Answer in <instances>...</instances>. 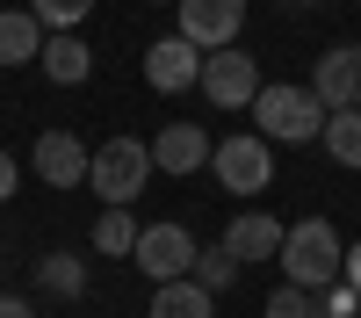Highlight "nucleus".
Listing matches in <instances>:
<instances>
[{
	"instance_id": "obj_1",
	"label": "nucleus",
	"mask_w": 361,
	"mask_h": 318,
	"mask_svg": "<svg viewBox=\"0 0 361 318\" xmlns=\"http://www.w3.org/2000/svg\"><path fill=\"white\" fill-rule=\"evenodd\" d=\"M152 145L145 137H109V145H94V166H87V188L102 195V210H130V202L152 188Z\"/></svg>"
},
{
	"instance_id": "obj_2",
	"label": "nucleus",
	"mask_w": 361,
	"mask_h": 318,
	"mask_svg": "<svg viewBox=\"0 0 361 318\" xmlns=\"http://www.w3.org/2000/svg\"><path fill=\"white\" fill-rule=\"evenodd\" d=\"M325 116H333V109H325L311 87H260V94H253V130L267 145H318Z\"/></svg>"
},
{
	"instance_id": "obj_3",
	"label": "nucleus",
	"mask_w": 361,
	"mask_h": 318,
	"mask_svg": "<svg viewBox=\"0 0 361 318\" xmlns=\"http://www.w3.org/2000/svg\"><path fill=\"white\" fill-rule=\"evenodd\" d=\"M282 275L289 282H304V289H325V282H340V260H347V246H340V231H333V217H296L289 231H282Z\"/></svg>"
},
{
	"instance_id": "obj_4",
	"label": "nucleus",
	"mask_w": 361,
	"mask_h": 318,
	"mask_svg": "<svg viewBox=\"0 0 361 318\" xmlns=\"http://www.w3.org/2000/svg\"><path fill=\"white\" fill-rule=\"evenodd\" d=\"M195 231L180 224V217H159V224H145L137 231V275H152V282H180V275H195Z\"/></svg>"
},
{
	"instance_id": "obj_5",
	"label": "nucleus",
	"mask_w": 361,
	"mask_h": 318,
	"mask_svg": "<svg viewBox=\"0 0 361 318\" xmlns=\"http://www.w3.org/2000/svg\"><path fill=\"white\" fill-rule=\"evenodd\" d=\"M209 173H217L231 195H267V181H275V145L260 130L253 137H224L217 152H209Z\"/></svg>"
},
{
	"instance_id": "obj_6",
	"label": "nucleus",
	"mask_w": 361,
	"mask_h": 318,
	"mask_svg": "<svg viewBox=\"0 0 361 318\" xmlns=\"http://www.w3.org/2000/svg\"><path fill=\"white\" fill-rule=\"evenodd\" d=\"M260 66H253V51L246 44H224V51H202V94L217 102V109H253L260 94Z\"/></svg>"
},
{
	"instance_id": "obj_7",
	"label": "nucleus",
	"mask_w": 361,
	"mask_h": 318,
	"mask_svg": "<svg viewBox=\"0 0 361 318\" xmlns=\"http://www.w3.org/2000/svg\"><path fill=\"white\" fill-rule=\"evenodd\" d=\"M145 87H152V94H188V87H202V51L180 37H152L145 44Z\"/></svg>"
},
{
	"instance_id": "obj_8",
	"label": "nucleus",
	"mask_w": 361,
	"mask_h": 318,
	"mask_svg": "<svg viewBox=\"0 0 361 318\" xmlns=\"http://www.w3.org/2000/svg\"><path fill=\"white\" fill-rule=\"evenodd\" d=\"M180 37L195 51H224L246 37V0H180Z\"/></svg>"
},
{
	"instance_id": "obj_9",
	"label": "nucleus",
	"mask_w": 361,
	"mask_h": 318,
	"mask_svg": "<svg viewBox=\"0 0 361 318\" xmlns=\"http://www.w3.org/2000/svg\"><path fill=\"white\" fill-rule=\"evenodd\" d=\"M29 166H37V181H44V188H80V181H87V166H94V152H87L73 130H44L37 145H29Z\"/></svg>"
},
{
	"instance_id": "obj_10",
	"label": "nucleus",
	"mask_w": 361,
	"mask_h": 318,
	"mask_svg": "<svg viewBox=\"0 0 361 318\" xmlns=\"http://www.w3.org/2000/svg\"><path fill=\"white\" fill-rule=\"evenodd\" d=\"M311 94L325 109H361V44H333L311 66Z\"/></svg>"
},
{
	"instance_id": "obj_11",
	"label": "nucleus",
	"mask_w": 361,
	"mask_h": 318,
	"mask_svg": "<svg viewBox=\"0 0 361 318\" xmlns=\"http://www.w3.org/2000/svg\"><path fill=\"white\" fill-rule=\"evenodd\" d=\"M282 231H289L282 217L246 210V217H231V224H224V239H217V246L238 260V268H253V260H275V253H282Z\"/></svg>"
},
{
	"instance_id": "obj_12",
	"label": "nucleus",
	"mask_w": 361,
	"mask_h": 318,
	"mask_svg": "<svg viewBox=\"0 0 361 318\" xmlns=\"http://www.w3.org/2000/svg\"><path fill=\"white\" fill-rule=\"evenodd\" d=\"M209 152H217V145H209L202 123H166L152 137V166L159 173H195V166H209Z\"/></svg>"
},
{
	"instance_id": "obj_13",
	"label": "nucleus",
	"mask_w": 361,
	"mask_h": 318,
	"mask_svg": "<svg viewBox=\"0 0 361 318\" xmlns=\"http://www.w3.org/2000/svg\"><path fill=\"white\" fill-rule=\"evenodd\" d=\"M37 66H44V80H51V87H87V73H94V51L80 44V29H51Z\"/></svg>"
},
{
	"instance_id": "obj_14",
	"label": "nucleus",
	"mask_w": 361,
	"mask_h": 318,
	"mask_svg": "<svg viewBox=\"0 0 361 318\" xmlns=\"http://www.w3.org/2000/svg\"><path fill=\"white\" fill-rule=\"evenodd\" d=\"M44 37H51V29L29 15V8H0V66H29V58H44Z\"/></svg>"
},
{
	"instance_id": "obj_15",
	"label": "nucleus",
	"mask_w": 361,
	"mask_h": 318,
	"mask_svg": "<svg viewBox=\"0 0 361 318\" xmlns=\"http://www.w3.org/2000/svg\"><path fill=\"white\" fill-rule=\"evenodd\" d=\"M152 318H217V297H209L195 275H180V282H152Z\"/></svg>"
},
{
	"instance_id": "obj_16",
	"label": "nucleus",
	"mask_w": 361,
	"mask_h": 318,
	"mask_svg": "<svg viewBox=\"0 0 361 318\" xmlns=\"http://www.w3.org/2000/svg\"><path fill=\"white\" fill-rule=\"evenodd\" d=\"M37 289H44V297H87V260L80 253H44L37 260Z\"/></svg>"
},
{
	"instance_id": "obj_17",
	"label": "nucleus",
	"mask_w": 361,
	"mask_h": 318,
	"mask_svg": "<svg viewBox=\"0 0 361 318\" xmlns=\"http://www.w3.org/2000/svg\"><path fill=\"white\" fill-rule=\"evenodd\" d=\"M318 145H325L340 166L361 173V109H333V116H325V130H318Z\"/></svg>"
},
{
	"instance_id": "obj_18",
	"label": "nucleus",
	"mask_w": 361,
	"mask_h": 318,
	"mask_svg": "<svg viewBox=\"0 0 361 318\" xmlns=\"http://www.w3.org/2000/svg\"><path fill=\"white\" fill-rule=\"evenodd\" d=\"M137 231H145V224H130V210H102V217H94V253L130 260V253H137Z\"/></svg>"
},
{
	"instance_id": "obj_19",
	"label": "nucleus",
	"mask_w": 361,
	"mask_h": 318,
	"mask_svg": "<svg viewBox=\"0 0 361 318\" xmlns=\"http://www.w3.org/2000/svg\"><path fill=\"white\" fill-rule=\"evenodd\" d=\"M238 275H246V268H238V260H231L224 246H202V253H195V282L209 289V297H224V289H231Z\"/></svg>"
},
{
	"instance_id": "obj_20",
	"label": "nucleus",
	"mask_w": 361,
	"mask_h": 318,
	"mask_svg": "<svg viewBox=\"0 0 361 318\" xmlns=\"http://www.w3.org/2000/svg\"><path fill=\"white\" fill-rule=\"evenodd\" d=\"M29 15H37L44 29H80L87 15H94V0H29Z\"/></svg>"
},
{
	"instance_id": "obj_21",
	"label": "nucleus",
	"mask_w": 361,
	"mask_h": 318,
	"mask_svg": "<svg viewBox=\"0 0 361 318\" xmlns=\"http://www.w3.org/2000/svg\"><path fill=\"white\" fill-rule=\"evenodd\" d=\"M267 318H318V289H304V282H282L275 297H267Z\"/></svg>"
},
{
	"instance_id": "obj_22",
	"label": "nucleus",
	"mask_w": 361,
	"mask_h": 318,
	"mask_svg": "<svg viewBox=\"0 0 361 318\" xmlns=\"http://www.w3.org/2000/svg\"><path fill=\"white\" fill-rule=\"evenodd\" d=\"M318 318H361V289L354 282H325L318 289Z\"/></svg>"
},
{
	"instance_id": "obj_23",
	"label": "nucleus",
	"mask_w": 361,
	"mask_h": 318,
	"mask_svg": "<svg viewBox=\"0 0 361 318\" xmlns=\"http://www.w3.org/2000/svg\"><path fill=\"white\" fill-rule=\"evenodd\" d=\"M15 188H22V159L0 152V202H15Z\"/></svg>"
},
{
	"instance_id": "obj_24",
	"label": "nucleus",
	"mask_w": 361,
	"mask_h": 318,
	"mask_svg": "<svg viewBox=\"0 0 361 318\" xmlns=\"http://www.w3.org/2000/svg\"><path fill=\"white\" fill-rule=\"evenodd\" d=\"M0 318H37V311H29V297H15V289H0Z\"/></svg>"
},
{
	"instance_id": "obj_25",
	"label": "nucleus",
	"mask_w": 361,
	"mask_h": 318,
	"mask_svg": "<svg viewBox=\"0 0 361 318\" xmlns=\"http://www.w3.org/2000/svg\"><path fill=\"white\" fill-rule=\"evenodd\" d=\"M340 282H354V289H361V239H354V246H347V260H340Z\"/></svg>"
},
{
	"instance_id": "obj_26",
	"label": "nucleus",
	"mask_w": 361,
	"mask_h": 318,
	"mask_svg": "<svg viewBox=\"0 0 361 318\" xmlns=\"http://www.w3.org/2000/svg\"><path fill=\"white\" fill-rule=\"evenodd\" d=\"M282 8H318V0H282Z\"/></svg>"
},
{
	"instance_id": "obj_27",
	"label": "nucleus",
	"mask_w": 361,
	"mask_h": 318,
	"mask_svg": "<svg viewBox=\"0 0 361 318\" xmlns=\"http://www.w3.org/2000/svg\"><path fill=\"white\" fill-rule=\"evenodd\" d=\"M159 8H180V0H159Z\"/></svg>"
}]
</instances>
